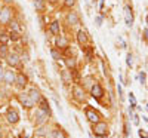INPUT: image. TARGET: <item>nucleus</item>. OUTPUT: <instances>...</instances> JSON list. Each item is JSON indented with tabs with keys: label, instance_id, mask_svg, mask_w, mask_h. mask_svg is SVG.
Wrapping results in <instances>:
<instances>
[{
	"label": "nucleus",
	"instance_id": "3",
	"mask_svg": "<svg viewBox=\"0 0 148 138\" xmlns=\"http://www.w3.org/2000/svg\"><path fill=\"white\" fill-rule=\"evenodd\" d=\"M19 103H21L24 107H27V108H30V107H33V106H34L33 99L30 98V95H28V94H21V95H19Z\"/></svg>",
	"mask_w": 148,
	"mask_h": 138
},
{
	"label": "nucleus",
	"instance_id": "21",
	"mask_svg": "<svg viewBox=\"0 0 148 138\" xmlns=\"http://www.w3.org/2000/svg\"><path fill=\"white\" fill-rule=\"evenodd\" d=\"M65 64L70 67V68H74L76 67V59H73V58H68V59H65Z\"/></svg>",
	"mask_w": 148,
	"mask_h": 138
},
{
	"label": "nucleus",
	"instance_id": "16",
	"mask_svg": "<svg viewBox=\"0 0 148 138\" xmlns=\"http://www.w3.org/2000/svg\"><path fill=\"white\" fill-rule=\"evenodd\" d=\"M51 31H52L55 36H59V24H58V21H53V22L51 24Z\"/></svg>",
	"mask_w": 148,
	"mask_h": 138
},
{
	"label": "nucleus",
	"instance_id": "31",
	"mask_svg": "<svg viewBox=\"0 0 148 138\" xmlns=\"http://www.w3.org/2000/svg\"><path fill=\"white\" fill-rule=\"evenodd\" d=\"M101 22H102V18H101V17H96V26H98V27L101 26Z\"/></svg>",
	"mask_w": 148,
	"mask_h": 138
},
{
	"label": "nucleus",
	"instance_id": "29",
	"mask_svg": "<svg viewBox=\"0 0 148 138\" xmlns=\"http://www.w3.org/2000/svg\"><path fill=\"white\" fill-rule=\"evenodd\" d=\"M74 3H76V0H65V6H68V8H71Z\"/></svg>",
	"mask_w": 148,
	"mask_h": 138
},
{
	"label": "nucleus",
	"instance_id": "32",
	"mask_svg": "<svg viewBox=\"0 0 148 138\" xmlns=\"http://www.w3.org/2000/svg\"><path fill=\"white\" fill-rule=\"evenodd\" d=\"M10 39H14V40L18 39V33H15V31H14V33H10Z\"/></svg>",
	"mask_w": 148,
	"mask_h": 138
},
{
	"label": "nucleus",
	"instance_id": "38",
	"mask_svg": "<svg viewBox=\"0 0 148 138\" xmlns=\"http://www.w3.org/2000/svg\"><path fill=\"white\" fill-rule=\"evenodd\" d=\"M49 2H52V3H55V2H56V0H49Z\"/></svg>",
	"mask_w": 148,
	"mask_h": 138
},
{
	"label": "nucleus",
	"instance_id": "14",
	"mask_svg": "<svg viewBox=\"0 0 148 138\" xmlns=\"http://www.w3.org/2000/svg\"><path fill=\"white\" fill-rule=\"evenodd\" d=\"M74 97H76L79 101H83L84 99V92L82 91V88H79V86L74 88Z\"/></svg>",
	"mask_w": 148,
	"mask_h": 138
},
{
	"label": "nucleus",
	"instance_id": "1",
	"mask_svg": "<svg viewBox=\"0 0 148 138\" xmlns=\"http://www.w3.org/2000/svg\"><path fill=\"white\" fill-rule=\"evenodd\" d=\"M47 115L49 113L47 111H45V110H42V108H37L36 110V125H43L45 122H46V119H47Z\"/></svg>",
	"mask_w": 148,
	"mask_h": 138
},
{
	"label": "nucleus",
	"instance_id": "2",
	"mask_svg": "<svg viewBox=\"0 0 148 138\" xmlns=\"http://www.w3.org/2000/svg\"><path fill=\"white\" fill-rule=\"evenodd\" d=\"M93 131H95V134H96V135L102 137V135H105V134H107L108 126H107V123H104V122H96V123H95Z\"/></svg>",
	"mask_w": 148,
	"mask_h": 138
},
{
	"label": "nucleus",
	"instance_id": "26",
	"mask_svg": "<svg viewBox=\"0 0 148 138\" xmlns=\"http://www.w3.org/2000/svg\"><path fill=\"white\" fill-rule=\"evenodd\" d=\"M58 45H59V46H65V45H67V40L62 39V37H59V39H58Z\"/></svg>",
	"mask_w": 148,
	"mask_h": 138
},
{
	"label": "nucleus",
	"instance_id": "36",
	"mask_svg": "<svg viewBox=\"0 0 148 138\" xmlns=\"http://www.w3.org/2000/svg\"><path fill=\"white\" fill-rule=\"evenodd\" d=\"M144 33H145V37H147V39H148V30H145Z\"/></svg>",
	"mask_w": 148,
	"mask_h": 138
},
{
	"label": "nucleus",
	"instance_id": "18",
	"mask_svg": "<svg viewBox=\"0 0 148 138\" xmlns=\"http://www.w3.org/2000/svg\"><path fill=\"white\" fill-rule=\"evenodd\" d=\"M34 8L37 10H43L45 9V0H34Z\"/></svg>",
	"mask_w": 148,
	"mask_h": 138
},
{
	"label": "nucleus",
	"instance_id": "9",
	"mask_svg": "<svg viewBox=\"0 0 148 138\" xmlns=\"http://www.w3.org/2000/svg\"><path fill=\"white\" fill-rule=\"evenodd\" d=\"M8 120H9L10 123H16V122L19 120L18 113H16L15 110H9V111H8Z\"/></svg>",
	"mask_w": 148,
	"mask_h": 138
},
{
	"label": "nucleus",
	"instance_id": "33",
	"mask_svg": "<svg viewBox=\"0 0 148 138\" xmlns=\"http://www.w3.org/2000/svg\"><path fill=\"white\" fill-rule=\"evenodd\" d=\"M3 74H5V70L2 68V66H0V80L3 79Z\"/></svg>",
	"mask_w": 148,
	"mask_h": 138
},
{
	"label": "nucleus",
	"instance_id": "23",
	"mask_svg": "<svg viewBox=\"0 0 148 138\" xmlns=\"http://www.w3.org/2000/svg\"><path fill=\"white\" fill-rule=\"evenodd\" d=\"M52 57H53V59H61V54L58 52V51H55V49H52Z\"/></svg>",
	"mask_w": 148,
	"mask_h": 138
},
{
	"label": "nucleus",
	"instance_id": "17",
	"mask_svg": "<svg viewBox=\"0 0 148 138\" xmlns=\"http://www.w3.org/2000/svg\"><path fill=\"white\" fill-rule=\"evenodd\" d=\"M15 82H16V83H18V86H21V88L27 85V79L24 77L22 74H18V76H16V80H15Z\"/></svg>",
	"mask_w": 148,
	"mask_h": 138
},
{
	"label": "nucleus",
	"instance_id": "37",
	"mask_svg": "<svg viewBox=\"0 0 148 138\" xmlns=\"http://www.w3.org/2000/svg\"><path fill=\"white\" fill-rule=\"evenodd\" d=\"M3 2H5V3H10V2H12V0H3Z\"/></svg>",
	"mask_w": 148,
	"mask_h": 138
},
{
	"label": "nucleus",
	"instance_id": "8",
	"mask_svg": "<svg viewBox=\"0 0 148 138\" xmlns=\"http://www.w3.org/2000/svg\"><path fill=\"white\" fill-rule=\"evenodd\" d=\"M86 117H88L92 123L99 122V116H98V113H95L93 110H88V111H86Z\"/></svg>",
	"mask_w": 148,
	"mask_h": 138
},
{
	"label": "nucleus",
	"instance_id": "7",
	"mask_svg": "<svg viewBox=\"0 0 148 138\" xmlns=\"http://www.w3.org/2000/svg\"><path fill=\"white\" fill-rule=\"evenodd\" d=\"M9 19H10V10H9L8 8H5V9L0 10V22L6 24V22H9Z\"/></svg>",
	"mask_w": 148,
	"mask_h": 138
},
{
	"label": "nucleus",
	"instance_id": "4",
	"mask_svg": "<svg viewBox=\"0 0 148 138\" xmlns=\"http://www.w3.org/2000/svg\"><path fill=\"white\" fill-rule=\"evenodd\" d=\"M90 92H92V97H93V98H101V97L104 95V89L101 88V85H99V83H95V85H92V88H90Z\"/></svg>",
	"mask_w": 148,
	"mask_h": 138
},
{
	"label": "nucleus",
	"instance_id": "34",
	"mask_svg": "<svg viewBox=\"0 0 148 138\" xmlns=\"http://www.w3.org/2000/svg\"><path fill=\"white\" fill-rule=\"evenodd\" d=\"M117 89H119V95H120V97H123V91H121V86H120V85L117 86Z\"/></svg>",
	"mask_w": 148,
	"mask_h": 138
},
{
	"label": "nucleus",
	"instance_id": "19",
	"mask_svg": "<svg viewBox=\"0 0 148 138\" xmlns=\"http://www.w3.org/2000/svg\"><path fill=\"white\" fill-rule=\"evenodd\" d=\"M0 57H2V58H6L8 57V48H6V45L0 46Z\"/></svg>",
	"mask_w": 148,
	"mask_h": 138
},
{
	"label": "nucleus",
	"instance_id": "5",
	"mask_svg": "<svg viewBox=\"0 0 148 138\" xmlns=\"http://www.w3.org/2000/svg\"><path fill=\"white\" fill-rule=\"evenodd\" d=\"M125 19H126V26L127 27L133 26V14H132V9L129 6H125Z\"/></svg>",
	"mask_w": 148,
	"mask_h": 138
},
{
	"label": "nucleus",
	"instance_id": "28",
	"mask_svg": "<svg viewBox=\"0 0 148 138\" xmlns=\"http://www.w3.org/2000/svg\"><path fill=\"white\" fill-rule=\"evenodd\" d=\"M139 82H141L142 85L145 83V73H144V71H141V74H139Z\"/></svg>",
	"mask_w": 148,
	"mask_h": 138
},
{
	"label": "nucleus",
	"instance_id": "15",
	"mask_svg": "<svg viewBox=\"0 0 148 138\" xmlns=\"http://www.w3.org/2000/svg\"><path fill=\"white\" fill-rule=\"evenodd\" d=\"M61 77H62V80H64L65 85H70V83H71V73H70V71L64 70L62 73H61Z\"/></svg>",
	"mask_w": 148,
	"mask_h": 138
},
{
	"label": "nucleus",
	"instance_id": "25",
	"mask_svg": "<svg viewBox=\"0 0 148 138\" xmlns=\"http://www.w3.org/2000/svg\"><path fill=\"white\" fill-rule=\"evenodd\" d=\"M12 28H14V31L15 33H19V26H18V22H12Z\"/></svg>",
	"mask_w": 148,
	"mask_h": 138
},
{
	"label": "nucleus",
	"instance_id": "6",
	"mask_svg": "<svg viewBox=\"0 0 148 138\" xmlns=\"http://www.w3.org/2000/svg\"><path fill=\"white\" fill-rule=\"evenodd\" d=\"M3 79H5V82H6V83L12 85V83H15L16 76H15V73H14V71L8 70V71H5V74H3Z\"/></svg>",
	"mask_w": 148,
	"mask_h": 138
},
{
	"label": "nucleus",
	"instance_id": "35",
	"mask_svg": "<svg viewBox=\"0 0 148 138\" xmlns=\"http://www.w3.org/2000/svg\"><path fill=\"white\" fill-rule=\"evenodd\" d=\"M46 138H55V137H53V131H52V132H49V134L46 135Z\"/></svg>",
	"mask_w": 148,
	"mask_h": 138
},
{
	"label": "nucleus",
	"instance_id": "11",
	"mask_svg": "<svg viewBox=\"0 0 148 138\" xmlns=\"http://www.w3.org/2000/svg\"><path fill=\"white\" fill-rule=\"evenodd\" d=\"M67 19H68V22L71 24V26H77V24H79V17H77L76 12H70Z\"/></svg>",
	"mask_w": 148,
	"mask_h": 138
},
{
	"label": "nucleus",
	"instance_id": "24",
	"mask_svg": "<svg viewBox=\"0 0 148 138\" xmlns=\"http://www.w3.org/2000/svg\"><path fill=\"white\" fill-rule=\"evenodd\" d=\"M126 64H127L129 67H132V64H133V61H132V55H130V54H127V58H126Z\"/></svg>",
	"mask_w": 148,
	"mask_h": 138
},
{
	"label": "nucleus",
	"instance_id": "12",
	"mask_svg": "<svg viewBox=\"0 0 148 138\" xmlns=\"http://www.w3.org/2000/svg\"><path fill=\"white\" fill-rule=\"evenodd\" d=\"M77 39H79V43L80 45H86V43H88V34H86V31L80 30L79 34H77Z\"/></svg>",
	"mask_w": 148,
	"mask_h": 138
},
{
	"label": "nucleus",
	"instance_id": "13",
	"mask_svg": "<svg viewBox=\"0 0 148 138\" xmlns=\"http://www.w3.org/2000/svg\"><path fill=\"white\" fill-rule=\"evenodd\" d=\"M28 95H30V98L33 99V103H37V101H40V92L37 91V89H31L30 92H28Z\"/></svg>",
	"mask_w": 148,
	"mask_h": 138
},
{
	"label": "nucleus",
	"instance_id": "20",
	"mask_svg": "<svg viewBox=\"0 0 148 138\" xmlns=\"http://www.w3.org/2000/svg\"><path fill=\"white\" fill-rule=\"evenodd\" d=\"M53 137L55 138H67V135L64 134V131H53Z\"/></svg>",
	"mask_w": 148,
	"mask_h": 138
},
{
	"label": "nucleus",
	"instance_id": "10",
	"mask_svg": "<svg viewBox=\"0 0 148 138\" xmlns=\"http://www.w3.org/2000/svg\"><path fill=\"white\" fill-rule=\"evenodd\" d=\"M6 58H8L9 66H12V67H15L18 62H19V58H18V55H15V54H9Z\"/></svg>",
	"mask_w": 148,
	"mask_h": 138
},
{
	"label": "nucleus",
	"instance_id": "22",
	"mask_svg": "<svg viewBox=\"0 0 148 138\" xmlns=\"http://www.w3.org/2000/svg\"><path fill=\"white\" fill-rule=\"evenodd\" d=\"M40 108L49 113V106L46 104V101H45V99H42V98H40Z\"/></svg>",
	"mask_w": 148,
	"mask_h": 138
},
{
	"label": "nucleus",
	"instance_id": "30",
	"mask_svg": "<svg viewBox=\"0 0 148 138\" xmlns=\"http://www.w3.org/2000/svg\"><path fill=\"white\" fill-rule=\"evenodd\" d=\"M139 137H141V138H148V134H145V132L141 129V131H139Z\"/></svg>",
	"mask_w": 148,
	"mask_h": 138
},
{
	"label": "nucleus",
	"instance_id": "39",
	"mask_svg": "<svg viewBox=\"0 0 148 138\" xmlns=\"http://www.w3.org/2000/svg\"><path fill=\"white\" fill-rule=\"evenodd\" d=\"M0 10H2V9H0Z\"/></svg>",
	"mask_w": 148,
	"mask_h": 138
},
{
	"label": "nucleus",
	"instance_id": "27",
	"mask_svg": "<svg viewBox=\"0 0 148 138\" xmlns=\"http://www.w3.org/2000/svg\"><path fill=\"white\" fill-rule=\"evenodd\" d=\"M0 40H2L3 45H6V43H8V37H6V34H0Z\"/></svg>",
	"mask_w": 148,
	"mask_h": 138
}]
</instances>
